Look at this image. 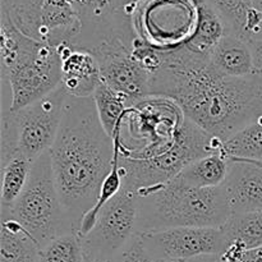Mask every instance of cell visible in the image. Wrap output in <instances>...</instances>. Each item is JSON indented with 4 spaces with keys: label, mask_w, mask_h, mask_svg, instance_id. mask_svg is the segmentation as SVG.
<instances>
[{
    "label": "cell",
    "mask_w": 262,
    "mask_h": 262,
    "mask_svg": "<svg viewBox=\"0 0 262 262\" xmlns=\"http://www.w3.org/2000/svg\"><path fill=\"white\" fill-rule=\"evenodd\" d=\"M92 99L102 128L107 136L113 138L118 127L122 125L123 118L127 114L128 109L133 106L132 102L124 95L113 90L102 81L92 95Z\"/></svg>",
    "instance_id": "cell-20"
},
{
    "label": "cell",
    "mask_w": 262,
    "mask_h": 262,
    "mask_svg": "<svg viewBox=\"0 0 262 262\" xmlns=\"http://www.w3.org/2000/svg\"><path fill=\"white\" fill-rule=\"evenodd\" d=\"M230 160L223 152L211 154L189 163L177 178L194 188H214L224 183Z\"/></svg>",
    "instance_id": "cell-18"
},
{
    "label": "cell",
    "mask_w": 262,
    "mask_h": 262,
    "mask_svg": "<svg viewBox=\"0 0 262 262\" xmlns=\"http://www.w3.org/2000/svg\"><path fill=\"white\" fill-rule=\"evenodd\" d=\"M49 155L61 205L78 233L82 219L99 199L114 159V141L102 128L92 97H67Z\"/></svg>",
    "instance_id": "cell-2"
},
{
    "label": "cell",
    "mask_w": 262,
    "mask_h": 262,
    "mask_svg": "<svg viewBox=\"0 0 262 262\" xmlns=\"http://www.w3.org/2000/svg\"><path fill=\"white\" fill-rule=\"evenodd\" d=\"M224 234L225 245L239 242L247 251L262 247V210L242 215H230L220 227Z\"/></svg>",
    "instance_id": "cell-21"
},
{
    "label": "cell",
    "mask_w": 262,
    "mask_h": 262,
    "mask_svg": "<svg viewBox=\"0 0 262 262\" xmlns=\"http://www.w3.org/2000/svg\"><path fill=\"white\" fill-rule=\"evenodd\" d=\"M137 194L122 188L101 210L91 232L81 239L84 256L112 261L137 233Z\"/></svg>",
    "instance_id": "cell-9"
},
{
    "label": "cell",
    "mask_w": 262,
    "mask_h": 262,
    "mask_svg": "<svg viewBox=\"0 0 262 262\" xmlns=\"http://www.w3.org/2000/svg\"><path fill=\"white\" fill-rule=\"evenodd\" d=\"M137 197V233L182 227L220 228L230 217L222 186L194 188L176 177Z\"/></svg>",
    "instance_id": "cell-3"
},
{
    "label": "cell",
    "mask_w": 262,
    "mask_h": 262,
    "mask_svg": "<svg viewBox=\"0 0 262 262\" xmlns=\"http://www.w3.org/2000/svg\"><path fill=\"white\" fill-rule=\"evenodd\" d=\"M191 262H223L220 260L219 255H210V256H201L194 260H191Z\"/></svg>",
    "instance_id": "cell-30"
},
{
    "label": "cell",
    "mask_w": 262,
    "mask_h": 262,
    "mask_svg": "<svg viewBox=\"0 0 262 262\" xmlns=\"http://www.w3.org/2000/svg\"><path fill=\"white\" fill-rule=\"evenodd\" d=\"M223 154L228 159L262 161V115L228 138Z\"/></svg>",
    "instance_id": "cell-22"
},
{
    "label": "cell",
    "mask_w": 262,
    "mask_h": 262,
    "mask_svg": "<svg viewBox=\"0 0 262 262\" xmlns=\"http://www.w3.org/2000/svg\"><path fill=\"white\" fill-rule=\"evenodd\" d=\"M2 78L9 86V110L15 112L38 101L61 83V59L58 48L40 42L27 60Z\"/></svg>",
    "instance_id": "cell-10"
},
{
    "label": "cell",
    "mask_w": 262,
    "mask_h": 262,
    "mask_svg": "<svg viewBox=\"0 0 262 262\" xmlns=\"http://www.w3.org/2000/svg\"><path fill=\"white\" fill-rule=\"evenodd\" d=\"M262 40V0H253L246 25V41Z\"/></svg>",
    "instance_id": "cell-26"
},
{
    "label": "cell",
    "mask_w": 262,
    "mask_h": 262,
    "mask_svg": "<svg viewBox=\"0 0 262 262\" xmlns=\"http://www.w3.org/2000/svg\"><path fill=\"white\" fill-rule=\"evenodd\" d=\"M181 107L170 99L148 96L129 107L119 132L122 156L148 159L171 147L183 124Z\"/></svg>",
    "instance_id": "cell-7"
},
{
    "label": "cell",
    "mask_w": 262,
    "mask_h": 262,
    "mask_svg": "<svg viewBox=\"0 0 262 262\" xmlns=\"http://www.w3.org/2000/svg\"><path fill=\"white\" fill-rule=\"evenodd\" d=\"M40 247L12 217L0 215V262H37Z\"/></svg>",
    "instance_id": "cell-16"
},
{
    "label": "cell",
    "mask_w": 262,
    "mask_h": 262,
    "mask_svg": "<svg viewBox=\"0 0 262 262\" xmlns=\"http://www.w3.org/2000/svg\"><path fill=\"white\" fill-rule=\"evenodd\" d=\"M37 262H86L81 238L77 233H68L43 246Z\"/></svg>",
    "instance_id": "cell-24"
},
{
    "label": "cell",
    "mask_w": 262,
    "mask_h": 262,
    "mask_svg": "<svg viewBox=\"0 0 262 262\" xmlns=\"http://www.w3.org/2000/svg\"><path fill=\"white\" fill-rule=\"evenodd\" d=\"M130 50L129 43L117 37L100 45L91 54L99 63L101 81L135 105L150 96L152 76L133 59Z\"/></svg>",
    "instance_id": "cell-12"
},
{
    "label": "cell",
    "mask_w": 262,
    "mask_h": 262,
    "mask_svg": "<svg viewBox=\"0 0 262 262\" xmlns=\"http://www.w3.org/2000/svg\"><path fill=\"white\" fill-rule=\"evenodd\" d=\"M217 13L227 27L228 35L246 41V25L253 0H202Z\"/></svg>",
    "instance_id": "cell-23"
},
{
    "label": "cell",
    "mask_w": 262,
    "mask_h": 262,
    "mask_svg": "<svg viewBox=\"0 0 262 262\" xmlns=\"http://www.w3.org/2000/svg\"><path fill=\"white\" fill-rule=\"evenodd\" d=\"M158 262H191V261H178V260H176V261H158Z\"/></svg>",
    "instance_id": "cell-32"
},
{
    "label": "cell",
    "mask_w": 262,
    "mask_h": 262,
    "mask_svg": "<svg viewBox=\"0 0 262 262\" xmlns=\"http://www.w3.org/2000/svg\"><path fill=\"white\" fill-rule=\"evenodd\" d=\"M2 163V188L0 210H9L25 189L30 178L33 161L20 154L0 159Z\"/></svg>",
    "instance_id": "cell-19"
},
{
    "label": "cell",
    "mask_w": 262,
    "mask_h": 262,
    "mask_svg": "<svg viewBox=\"0 0 262 262\" xmlns=\"http://www.w3.org/2000/svg\"><path fill=\"white\" fill-rule=\"evenodd\" d=\"M224 141L212 137L186 118L176 141L164 152L148 159L120 156L123 188L140 194L179 176L192 161L223 152Z\"/></svg>",
    "instance_id": "cell-4"
},
{
    "label": "cell",
    "mask_w": 262,
    "mask_h": 262,
    "mask_svg": "<svg viewBox=\"0 0 262 262\" xmlns=\"http://www.w3.org/2000/svg\"><path fill=\"white\" fill-rule=\"evenodd\" d=\"M243 262H262V247L247 251L243 257Z\"/></svg>",
    "instance_id": "cell-29"
},
{
    "label": "cell",
    "mask_w": 262,
    "mask_h": 262,
    "mask_svg": "<svg viewBox=\"0 0 262 262\" xmlns=\"http://www.w3.org/2000/svg\"><path fill=\"white\" fill-rule=\"evenodd\" d=\"M210 61L219 73L232 78H245L256 72L248 42L233 35H227L220 41Z\"/></svg>",
    "instance_id": "cell-15"
},
{
    "label": "cell",
    "mask_w": 262,
    "mask_h": 262,
    "mask_svg": "<svg viewBox=\"0 0 262 262\" xmlns=\"http://www.w3.org/2000/svg\"><path fill=\"white\" fill-rule=\"evenodd\" d=\"M84 260H86V262H109V261H102V260H97V258L87 257V256H84Z\"/></svg>",
    "instance_id": "cell-31"
},
{
    "label": "cell",
    "mask_w": 262,
    "mask_h": 262,
    "mask_svg": "<svg viewBox=\"0 0 262 262\" xmlns=\"http://www.w3.org/2000/svg\"><path fill=\"white\" fill-rule=\"evenodd\" d=\"M154 261H191L220 255L225 247L220 228L182 227L140 233Z\"/></svg>",
    "instance_id": "cell-11"
},
{
    "label": "cell",
    "mask_w": 262,
    "mask_h": 262,
    "mask_svg": "<svg viewBox=\"0 0 262 262\" xmlns=\"http://www.w3.org/2000/svg\"><path fill=\"white\" fill-rule=\"evenodd\" d=\"M110 262H155L151 257L140 233H136L129 242L112 258Z\"/></svg>",
    "instance_id": "cell-25"
},
{
    "label": "cell",
    "mask_w": 262,
    "mask_h": 262,
    "mask_svg": "<svg viewBox=\"0 0 262 262\" xmlns=\"http://www.w3.org/2000/svg\"><path fill=\"white\" fill-rule=\"evenodd\" d=\"M230 168L222 184L230 215L262 210V166L245 159H229Z\"/></svg>",
    "instance_id": "cell-13"
},
{
    "label": "cell",
    "mask_w": 262,
    "mask_h": 262,
    "mask_svg": "<svg viewBox=\"0 0 262 262\" xmlns=\"http://www.w3.org/2000/svg\"><path fill=\"white\" fill-rule=\"evenodd\" d=\"M68 94L55 91L19 110L2 114L0 159L20 154L35 163L53 147L60 128Z\"/></svg>",
    "instance_id": "cell-6"
},
{
    "label": "cell",
    "mask_w": 262,
    "mask_h": 262,
    "mask_svg": "<svg viewBox=\"0 0 262 262\" xmlns=\"http://www.w3.org/2000/svg\"><path fill=\"white\" fill-rule=\"evenodd\" d=\"M61 59V83L68 96L92 97L101 83L99 63L90 51L69 45L58 48Z\"/></svg>",
    "instance_id": "cell-14"
},
{
    "label": "cell",
    "mask_w": 262,
    "mask_h": 262,
    "mask_svg": "<svg viewBox=\"0 0 262 262\" xmlns=\"http://www.w3.org/2000/svg\"><path fill=\"white\" fill-rule=\"evenodd\" d=\"M137 2L138 0H113V4H114V8L117 9L118 13L130 18V12H132L133 5Z\"/></svg>",
    "instance_id": "cell-28"
},
{
    "label": "cell",
    "mask_w": 262,
    "mask_h": 262,
    "mask_svg": "<svg viewBox=\"0 0 262 262\" xmlns=\"http://www.w3.org/2000/svg\"><path fill=\"white\" fill-rule=\"evenodd\" d=\"M200 0H138L130 12L138 38L160 51L182 48L193 35Z\"/></svg>",
    "instance_id": "cell-8"
},
{
    "label": "cell",
    "mask_w": 262,
    "mask_h": 262,
    "mask_svg": "<svg viewBox=\"0 0 262 262\" xmlns=\"http://www.w3.org/2000/svg\"><path fill=\"white\" fill-rule=\"evenodd\" d=\"M251 161H253V160H251ZM253 163H255V164H257V165L262 166V161H253Z\"/></svg>",
    "instance_id": "cell-33"
},
{
    "label": "cell",
    "mask_w": 262,
    "mask_h": 262,
    "mask_svg": "<svg viewBox=\"0 0 262 262\" xmlns=\"http://www.w3.org/2000/svg\"><path fill=\"white\" fill-rule=\"evenodd\" d=\"M253 56V64L257 72H262V40H255L248 42Z\"/></svg>",
    "instance_id": "cell-27"
},
{
    "label": "cell",
    "mask_w": 262,
    "mask_h": 262,
    "mask_svg": "<svg viewBox=\"0 0 262 262\" xmlns=\"http://www.w3.org/2000/svg\"><path fill=\"white\" fill-rule=\"evenodd\" d=\"M161 55L150 96L173 100L187 119L212 137L225 142L262 115V72L245 78L223 76L209 58L184 46Z\"/></svg>",
    "instance_id": "cell-1"
},
{
    "label": "cell",
    "mask_w": 262,
    "mask_h": 262,
    "mask_svg": "<svg viewBox=\"0 0 262 262\" xmlns=\"http://www.w3.org/2000/svg\"><path fill=\"white\" fill-rule=\"evenodd\" d=\"M0 215L12 217L41 248L55 238L76 233L59 197L49 152L33 163L30 178L15 204Z\"/></svg>",
    "instance_id": "cell-5"
},
{
    "label": "cell",
    "mask_w": 262,
    "mask_h": 262,
    "mask_svg": "<svg viewBox=\"0 0 262 262\" xmlns=\"http://www.w3.org/2000/svg\"><path fill=\"white\" fill-rule=\"evenodd\" d=\"M227 35V27L222 18L210 5L200 0L196 30L184 48L196 55L210 59L212 51Z\"/></svg>",
    "instance_id": "cell-17"
}]
</instances>
